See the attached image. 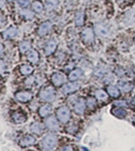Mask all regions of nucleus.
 Wrapping results in <instances>:
<instances>
[{"instance_id":"f257e3e1","label":"nucleus","mask_w":135,"mask_h":151,"mask_svg":"<svg viewBox=\"0 0 135 151\" xmlns=\"http://www.w3.org/2000/svg\"><path fill=\"white\" fill-rule=\"evenodd\" d=\"M58 144V138L55 134H48L41 140V147L43 150H53Z\"/></svg>"},{"instance_id":"f03ea898","label":"nucleus","mask_w":135,"mask_h":151,"mask_svg":"<svg viewBox=\"0 0 135 151\" xmlns=\"http://www.w3.org/2000/svg\"><path fill=\"white\" fill-rule=\"evenodd\" d=\"M39 97L45 101H53L55 97V90L52 86H46L41 90Z\"/></svg>"},{"instance_id":"7ed1b4c3","label":"nucleus","mask_w":135,"mask_h":151,"mask_svg":"<svg viewBox=\"0 0 135 151\" xmlns=\"http://www.w3.org/2000/svg\"><path fill=\"white\" fill-rule=\"evenodd\" d=\"M58 120L62 123H68L71 119V111L68 106H60L57 111Z\"/></svg>"},{"instance_id":"20e7f679","label":"nucleus","mask_w":135,"mask_h":151,"mask_svg":"<svg viewBox=\"0 0 135 151\" xmlns=\"http://www.w3.org/2000/svg\"><path fill=\"white\" fill-rule=\"evenodd\" d=\"M66 81V76L62 72H55L52 76V82L55 86H60Z\"/></svg>"},{"instance_id":"39448f33","label":"nucleus","mask_w":135,"mask_h":151,"mask_svg":"<svg viewBox=\"0 0 135 151\" xmlns=\"http://www.w3.org/2000/svg\"><path fill=\"white\" fill-rule=\"evenodd\" d=\"M45 124L46 128H48V130H50V131H53V132L58 131V130H59V128H60L59 122H58V120L55 119L53 116H50V117L46 118Z\"/></svg>"},{"instance_id":"423d86ee","label":"nucleus","mask_w":135,"mask_h":151,"mask_svg":"<svg viewBox=\"0 0 135 151\" xmlns=\"http://www.w3.org/2000/svg\"><path fill=\"white\" fill-rule=\"evenodd\" d=\"M33 94L30 91H27V90H24V91H19L15 94V97L18 101L20 103H27V101H31Z\"/></svg>"},{"instance_id":"0eeeda50","label":"nucleus","mask_w":135,"mask_h":151,"mask_svg":"<svg viewBox=\"0 0 135 151\" xmlns=\"http://www.w3.org/2000/svg\"><path fill=\"white\" fill-rule=\"evenodd\" d=\"M80 88V83L78 82H72V83H68V84H65L64 86L62 87V92L64 94H69V93H73L76 90H78Z\"/></svg>"},{"instance_id":"6e6552de","label":"nucleus","mask_w":135,"mask_h":151,"mask_svg":"<svg viewBox=\"0 0 135 151\" xmlns=\"http://www.w3.org/2000/svg\"><path fill=\"white\" fill-rule=\"evenodd\" d=\"M57 47H58V43L55 40H53V39H52V40L48 41L45 46V53L46 56H50L53 54V53L55 52V50H57Z\"/></svg>"},{"instance_id":"1a4fd4ad","label":"nucleus","mask_w":135,"mask_h":151,"mask_svg":"<svg viewBox=\"0 0 135 151\" xmlns=\"http://www.w3.org/2000/svg\"><path fill=\"white\" fill-rule=\"evenodd\" d=\"M82 39L86 44H91L94 41V31L91 27H87L82 32Z\"/></svg>"},{"instance_id":"9d476101","label":"nucleus","mask_w":135,"mask_h":151,"mask_svg":"<svg viewBox=\"0 0 135 151\" xmlns=\"http://www.w3.org/2000/svg\"><path fill=\"white\" fill-rule=\"evenodd\" d=\"M52 22H43L41 25H39L38 27V34L39 37H45L46 35L48 34V32H50V29H52Z\"/></svg>"},{"instance_id":"9b49d317","label":"nucleus","mask_w":135,"mask_h":151,"mask_svg":"<svg viewBox=\"0 0 135 151\" xmlns=\"http://www.w3.org/2000/svg\"><path fill=\"white\" fill-rule=\"evenodd\" d=\"M74 111H75L76 114L78 115H82V114L85 111L86 109V103L84 99H78L74 104Z\"/></svg>"},{"instance_id":"f8f14e48","label":"nucleus","mask_w":135,"mask_h":151,"mask_svg":"<svg viewBox=\"0 0 135 151\" xmlns=\"http://www.w3.org/2000/svg\"><path fill=\"white\" fill-rule=\"evenodd\" d=\"M36 142V139L31 135H25L20 140V146L21 147H29V146L33 145Z\"/></svg>"},{"instance_id":"ddd939ff","label":"nucleus","mask_w":135,"mask_h":151,"mask_svg":"<svg viewBox=\"0 0 135 151\" xmlns=\"http://www.w3.org/2000/svg\"><path fill=\"white\" fill-rule=\"evenodd\" d=\"M27 60L32 64H38L39 61V54L36 50H29L27 53Z\"/></svg>"},{"instance_id":"4468645a","label":"nucleus","mask_w":135,"mask_h":151,"mask_svg":"<svg viewBox=\"0 0 135 151\" xmlns=\"http://www.w3.org/2000/svg\"><path fill=\"white\" fill-rule=\"evenodd\" d=\"M52 111H53L52 106H50V104H43V106H41V108H39L38 114H39V116H41V117L45 118V117H48V115H50Z\"/></svg>"},{"instance_id":"2eb2a0df","label":"nucleus","mask_w":135,"mask_h":151,"mask_svg":"<svg viewBox=\"0 0 135 151\" xmlns=\"http://www.w3.org/2000/svg\"><path fill=\"white\" fill-rule=\"evenodd\" d=\"M17 36V29L15 27H10L3 32V37L6 40H10V39H14Z\"/></svg>"},{"instance_id":"dca6fc26","label":"nucleus","mask_w":135,"mask_h":151,"mask_svg":"<svg viewBox=\"0 0 135 151\" xmlns=\"http://www.w3.org/2000/svg\"><path fill=\"white\" fill-rule=\"evenodd\" d=\"M30 130H31L32 133L36 134V135H41L45 130V125L41 124V123H38V122H36L31 125L30 127Z\"/></svg>"},{"instance_id":"f3484780","label":"nucleus","mask_w":135,"mask_h":151,"mask_svg":"<svg viewBox=\"0 0 135 151\" xmlns=\"http://www.w3.org/2000/svg\"><path fill=\"white\" fill-rule=\"evenodd\" d=\"M95 32L99 37H106L108 35V27L102 24H96V27H95Z\"/></svg>"},{"instance_id":"a211bd4d","label":"nucleus","mask_w":135,"mask_h":151,"mask_svg":"<svg viewBox=\"0 0 135 151\" xmlns=\"http://www.w3.org/2000/svg\"><path fill=\"white\" fill-rule=\"evenodd\" d=\"M83 76V70L82 69H75L70 73L69 75V79L71 81H77L78 79H80Z\"/></svg>"},{"instance_id":"6ab92c4d","label":"nucleus","mask_w":135,"mask_h":151,"mask_svg":"<svg viewBox=\"0 0 135 151\" xmlns=\"http://www.w3.org/2000/svg\"><path fill=\"white\" fill-rule=\"evenodd\" d=\"M12 119L13 121L16 123V124H22L26 121V117L25 115H23L22 113H19V111H16L12 115Z\"/></svg>"},{"instance_id":"aec40b11","label":"nucleus","mask_w":135,"mask_h":151,"mask_svg":"<svg viewBox=\"0 0 135 151\" xmlns=\"http://www.w3.org/2000/svg\"><path fill=\"white\" fill-rule=\"evenodd\" d=\"M45 6L48 11L55 10L59 6V0H46Z\"/></svg>"},{"instance_id":"412c9836","label":"nucleus","mask_w":135,"mask_h":151,"mask_svg":"<svg viewBox=\"0 0 135 151\" xmlns=\"http://www.w3.org/2000/svg\"><path fill=\"white\" fill-rule=\"evenodd\" d=\"M84 20H85V13H84L83 11H79L76 14L75 24L78 25V27H82L84 24Z\"/></svg>"},{"instance_id":"4be33fe9","label":"nucleus","mask_w":135,"mask_h":151,"mask_svg":"<svg viewBox=\"0 0 135 151\" xmlns=\"http://www.w3.org/2000/svg\"><path fill=\"white\" fill-rule=\"evenodd\" d=\"M32 72H33V67L31 65L24 64L20 67V73L23 74V75H30Z\"/></svg>"},{"instance_id":"5701e85b","label":"nucleus","mask_w":135,"mask_h":151,"mask_svg":"<svg viewBox=\"0 0 135 151\" xmlns=\"http://www.w3.org/2000/svg\"><path fill=\"white\" fill-rule=\"evenodd\" d=\"M32 9H33L34 12L41 13V11L43 10V3H41V2L39 1V0H36V1H33V3H32Z\"/></svg>"},{"instance_id":"b1692460","label":"nucleus","mask_w":135,"mask_h":151,"mask_svg":"<svg viewBox=\"0 0 135 151\" xmlns=\"http://www.w3.org/2000/svg\"><path fill=\"white\" fill-rule=\"evenodd\" d=\"M30 48H31V45H30V43L28 41H23L19 44V50L21 53L27 52V51L30 50Z\"/></svg>"},{"instance_id":"393cba45","label":"nucleus","mask_w":135,"mask_h":151,"mask_svg":"<svg viewBox=\"0 0 135 151\" xmlns=\"http://www.w3.org/2000/svg\"><path fill=\"white\" fill-rule=\"evenodd\" d=\"M20 14H21L22 17L26 20H31L32 18H33V15H34L33 12L28 10V9H23V10H21V12H20Z\"/></svg>"},{"instance_id":"a878e982","label":"nucleus","mask_w":135,"mask_h":151,"mask_svg":"<svg viewBox=\"0 0 135 151\" xmlns=\"http://www.w3.org/2000/svg\"><path fill=\"white\" fill-rule=\"evenodd\" d=\"M108 93L110 94L111 96H114V97H116V96H120V91H119V89H118L116 86H113V85H110V86H108Z\"/></svg>"},{"instance_id":"bb28decb","label":"nucleus","mask_w":135,"mask_h":151,"mask_svg":"<svg viewBox=\"0 0 135 151\" xmlns=\"http://www.w3.org/2000/svg\"><path fill=\"white\" fill-rule=\"evenodd\" d=\"M95 94H96V97L99 101H107V99H108V96H107V93L104 90L102 89H98L96 90V92H95Z\"/></svg>"},{"instance_id":"cd10ccee","label":"nucleus","mask_w":135,"mask_h":151,"mask_svg":"<svg viewBox=\"0 0 135 151\" xmlns=\"http://www.w3.org/2000/svg\"><path fill=\"white\" fill-rule=\"evenodd\" d=\"M112 113H113L115 116L119 117V118H123L125 115H126V111H125L124 110H122V109H120V108L116 109V110H113Z\"/></svg>"},{"instance_id":"c85d7f7f","label":"nucleus","mask_w":135,"mask_h":151,"mask_svg":"<svg viewBox=\"0 0 135 151\" xmlns=\"http://www.w3.org/2000/svg\"><path fill=\"white\" fill-rule=\"evenodd\" d=\"M87 106L89 109H94L95 106H96V101H95V99L89 97V99H87Z\"/></svg>"},{"instance_id":"c756f323","label":"nucleus","mask_w":135,"mask_h":151,"mask_svg":"<svg viewBox=\"0 0 135 151\" xmlns=\"http://www.w3.org/2000/svg\"><path fill=\"white\" fill-rule=\"evenodd\" d=\"M34 81H36L34 77H32V76H29V77H27V79L24 81V84L26 85V86H28V87H31L32 85L34 84Z\"/></svg>"},{"instance_id":"7c9ffc66","label":"nucleus","mask_w":135,"mask_h":151,"mask_svg":"<svg viewBox=\"0 0 135 151\" xmlns=\"http://www.w3.org/2000/svg\"><path fill=\"white\" fill-rule=\"evenodd\" d=\"M120 87L122 88V89L124 90V91H126V92L130 91V90L132 89V85L130 84V83H121Z\"/></svg>"},{"instance_id":"2f4dec72","label":"nucleus","mask_w":135,"mask_h":151,"mask_svg":"<svg viewBox=\"0 0 135 151\" xmlns=\"http://www.w3.org/2000/svg\"><path fill=\"white\" fill-rule=\"evenodd\" d=\"M18 5L22 8H27L29 6V0H18Z\"/></svg>"},{"instance_id":"473e14b6","label":"nucleus","mask_w":135,"mask_h":151,"mask_svg":"<svg viewBox=\"0 0 135 151\" xmlns=\"http://www.w3.org/2000/svg\"><path fill=\"white\" fill-rule=\"evenodd\" d=\"M66 130H67L68 133L74 134V133H76V131H77V127L76 126H69V127H67Z\"/></svg>"},{"instance_id":"72a5a7b5","label":"nucleus","mask_w":135,"mask_h":151,"mask_svg":"<svg viewBox=\"0 0 135 151\" xmlns=\"http://www.w3.org/2000/svg\"><path fill=\"white\" fill-rule=\"evenodd\" d=\"M6 24V17L2 13H0V27H3Z\"/></svg>"},{"instance_id":"f704fd0d","label":"nucleus","mask_w":135,"mask_h":151,"mask_svg":"<svg viewBox=\"0 0 135 151\" xmlns=\"http://www.w3.org/2000/svg\"><path fill=\"white\" fill-rule=\"evenodd\" d=\"M6 70V64L3 61H0V74H2Z\"/></svg>"},{"instance_id":"c9c22d12","label":"nucleus","mask_w":135,"mask_h":151,"mask_svg":"<svg viewBox=\"0 0 135 151\" xmlns=\"http://www.w3.org/2000/svg\"><path fill=\"white\" fill-rule=\"evenodd\" d=\"M62 150H73V147L72 146H65L62 148Z\"/></svg>"},{"instance_id":"e433bc0d","label":"nucleus","mask_w":135,"mask_h":151,"mask_svg":"<svg viewBox=\"0 0 135 151\" xmlns=\"http://www.w3.org/2000/svg\"><path fill=\"white\" fill-rule=\"evenodd\" d=\"M117 106H126V104L124 103V101H119V103H116Z\"/></svg>"},{"instance_id":"4c0bfd02","label":"nucleus","mask_w":135,"mask_h":151,"mask_svg":"<svg viewBox=\"0 0 135 151\" xmlns=\"http://www.w3.org/2000/svg\"><path fill=\"white\" fill-rule=\"evenodd\" d=\"M2 54H3V49H2V47L0 46V56H1Z\"/></svg>"},{"instance_id":"58836bf2","label":"nucleus","mask_w":135,"mask_h":151,"mask_svg":"<svg viewBox=\"0 0 135 151\" xmlns=\"http://www.w3.org/2000/svg\"><path fill=\"white\" fill-rule=\"evenodd\" d=\"M3 0H0V8H1L2 7V6H3Z\"/></svg>"},{"instance_id":"ea45409f","label":"nucleus","mask_w":135,"mask_h":151,"mask_svg":"<svg viewBox=\"0 0 135 151\" xmlns=\"http://www.w3.org/2000/svg\"><path fill=\"white\" fill-rule=\"evenodd\" d=\"M8 2H12V1H14V0H7Z\"/></svg>"},{"instance_id":"a19ab883","label":"nucleus","mask_w":135,"mask_h":151,"mask_svg":"<svg viewBox=\"0 0 135 151\" xmlns=\"http://www.w3.org/2000/svg\"><path fill=\"white\" fill-rule=\"evenodd\" d=\"M133 104H135V97L133 99Z\"/></svg>"},{"instance_id":"79ce46f5","label":"nucleus","mask_w":135,"mask_h":151,"mask_svg":"<svg viewBox=\"0 0 135 151\" xmlns=\"http://www.w3.org/2000/svg\"><path fill=\"white\" fill-rule=\"evenodd\" d=\"M134 41H135V38H134Z\"/></svg>"}]
</instances>
